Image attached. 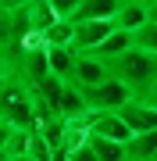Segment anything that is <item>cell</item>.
<instances>
[{"label": "cell", "mask_w": 157, "mask_h": 161, "mask_svg": "<svg viewBox=\"0 0 157 161\" xmlns=\"http://www.w3.org/2000/svg\"><path fill=\"white\" fill-rule=\"evenodd\" d=\"M0 118L11 122V125L22 129V132H32L39 125L36 97H32V90L25 86L18 75H7V79L0 82Z\"/></svg>", "instance_id": "6da1fadb"}, {"label": "cell", "mask_w": 157, "mask_h": 161, "mask_svg": "<svg viewBox=\"0 0 157 161\" xmlns=\"http://www.w3.org/2000/svg\"><path fill=\"white\" fill-rule=\"evenodd\" d=\"M107 68H111V79L125 82V86L132 90V97H139L143 90H150L154 82H157V54L132 47V50H125V54H118V58H111Z\"/></svg>", "instance_id": "7a4b0ae2"}, {"label": "cell", "mask_w": 157, "mask_h": 161, "mask_svg": "<svg viewBox=\"0 0 157 161\" xmlns=\"http://www.w3.org/2000/svg\"><path fill=\"white\" fill-rule=\"evenodd\" d=\"M111 32H114V18H86V22H75V43H71V50L75 54H93Z\"/></svg>", "instance_id": "3957f363"}, {"label": "cell", "mask_w": 157, "mask_h": 161, "mask_svg": "<svg viewBox=\"0 0 157 161\" xmlns=\"http://www.w3.org/2000/svg\"><path fill=\"white\" fill-rule=\"evenodd\" d=\"M82 93H86L89 111H118V108H125V104L132 100V90H128L125 82H118V79H107L104 86L82 90Z\"/></svg>", "instance_id": "277c9868"}, {"label": "cell", "mask_w": 157, "mask_h": 161, "mask_svg": "<svg viewBox=\"0 0 157 161\" xmlns=\"http://www.w3.org/2000/svg\"><path fill=\"white\" fill-rule=\"evenodd\" d=\"M107 79H111V68H107L104 58H97V54H79L75 72H71L68 82H75L79 90H97V86H104Z\"/></svg>", "instance_id": "5b68a950"}, {"label": "cell", "mask_w": 157, "mask_h": 161, "mask_svg": "<svg viewBox=\"0 0 157 161\" xmlns=\"http://www.w3.org/2000/svg\"><path fill=\"white\" fill-rule=\"evenodd\" d=\"M118 115L125 118V125L139 136V132H157V108H150V104H143V100H128L125 108H118Z\"/></svg>", "instance_id": "8992f818"}, {"label": "cell", "mask_w": 157, "mask_h": 161, "mask_svg": "<svg viewBox=\"0 0 157 161\" xmlns=\"http://www.w3.org/2000/svg\"><path fill=\"white\" fill-rule=\"evenodd\" d=\"M93 136H107V140H114V143H128L136 132L125 125V118L118 115V111H97V118H93Z\"/></svg>", "instance_id": "52a82bcc"}, {"label": "cell", "mask_w": 157, "mask_h": 161, "mask_svg": "<svg viewBox=\"0 0 157 161\" xmlns=\"http://www.w3.org/2000/svg\"><path fill=\"white\" fill-rule=\"evenodd\" d=\"M47 61H50V75H57V79L68 82L71 72H75L79 54L71 50V47H47Z\"/></svg>", "instance_id": "ba28073f"}, {"label": "cell", "mask_w": 157, "mask_h": 161, "mask_svg": "<svg viewBox=\"0 0 157 161\" xmlns=\"http://www.w3.org/2000/svg\"><path fill=\"white\" fill-rule=\"evenodd\" d=\"M128 0H82V7L75 11L71 22H86V18H114Z\"/></svg>", "instance_id": "9c48e42d"}, {"label": "cell", "mask_w": 157, "mask_h": 161, "mask_svg": "<svg viewBox=\"0 0 157 161\" xmlns=\"http://www.w3.org/2000/svg\"><path fill=\"white\" fill-rule=\"evenodd\" d=\"M132 47H136V36H132V32H128V29H114L93 54H97V58H104V61H111V58H118V54L132 50Z\"/></svg>", "instance_id": "30bf717a"}, {"label": "cell", "mask_w": 157, "mask_h": 161, "mask_svg": "<svg viewBox=\"0 0 157 161\" xmlns=\"http://www.w3.org/2000/svg\"><path fill=\"white\" fill-rule=\"evenodd\" d=\"M146 22H150V18H146V0H128L122 11L114 14V29H128V32H136Z\"/></svg>", "instance_id": "8fae6325"}, {"label": "cell", "mask_w": 157, "mask_h": 161, "mask_svg": "<svg viewBox=\"0 0 157 161\" xmlns=\"http://www.w3.org/2000/svg\"><path fill=\"white\" fill-rule=\"evenodd\" d=\"M86 111H89L86 93H82L75 82H64V93H61V108H57V115H61V118H79V115H86Z\"/></svg>", "instance_id": "7c38bea8"}, {"label": "cell", "mask_w": 157, "mask_h": 161, "mask_svg": "<svg viewBox=\"0 0 157 161\" xmlns=\"http://www.w3.org/2000/svg\"><path fill=\"white\" fill-rule=\"evenodd\" d=\"M89 147H93L97 161H128V147L114 143V140H107V136H89Z\"/></svg>", "instance_id": "4fadbf2b"}, {"label": "cell", "mask_w": 157, "mask_h": 161, "mask_svg": "<svg viewBox=\"0 0 157 161\" xmlns=\"http://www.w3.org/2000/svg\"><path fill=\"white\" fill-rule=\"evenodd\" d=\"M43 43L47 47H71L75 43V22H71V18H57V22L43 32Z\"/></svg>", "instance_id": "5bb4252c"}, {"label": "cell", "mask_w": 157, "mask_h": 161, "mask_svg": "<svg viewBox=\"0 0 157 161\" xmlns=\"http://www.w3.org/2000/svg\"><path fill=\"white\" fill-rule=\"evenodd\" d=\"M128 161H154L157 154V132H139V136L128 140Z\"/></svg>", "instance_id": "9a60e30c"}, {"label": "cell", "mask_w": 157, "mask_h": 161, "mask_svg": "<svg viewBox=\"0 0 157 161\" xmlns=\"http://www.w3.org/2000/svg\"><path fill=\"white\" fill-rule=\"evenodd\" d=\"M25 154L29 158H36V161H54V143L47 136H43V132H29V147H25Z\"/></svg>", "instance_id": "2e32d148"}, {"label": "cell", "mask_w": 157, "mask_h": 161, "mask_svg": "<svg viewBox=\"0 0 157 161\" xmlns=\"http://www.w3.org/2000/svg\"><path fill=\"white\" fill-rule=\"evenodd\" d=\"M132 36H136V47H139V50H150V54H157V22H146V25H139V29H136Z\"/></svg>", "instance_id": "e0dca14e"}, {"label": "cell", "mask_w": 157, "mask_h": 161, "mask_svg": "<svg viewBox=\"0 0 157 161\" xmlns=\"http://www.w3.org/2000/svg\"><path fill=\"white\" fill-rule=\"evenodd\" d=\"M11 43H14V14L11 11H4L0 14V50H11Z\"/></svg>", "instance_id": "ac0fdd59"}, {"label": "cell", "mask_w": 157, "mask_h": 161, "mask_svg": "<svg viewBox=\"0 0 157 161\" xmlns=\"http://www.w3.org/2000/svg\"><path fill=\"white\" fill-rule=\"evenodd\" d=\"M50 7H54L61 18H75V11L82 7V0H50Z\"/></svg>", "instance_id": "d6986e66"}, {"label": "cell", "mask_w": 157, "mask_h": 161, "mask_svg": "<svg viewBox=\"0 0 157 161\" xmlns=\"http://www.w3.org/2000/svg\"><path fill=\"white\" fill-rule=\"evenodd\" d=\"M68 161H97V154H93L89 143H82V147H75V150L68 154Z\"/></svg>", "instance_id": "ffe728a7"}, {"label": "cell", "mask_w": 157, "mask_h": 161, "mask_svg": "<svg viewBox=\"0 0 157 161\" xmlns=\"http://www.w3.org/2000/svg\"><path fill=\"white\" fill-rule=\"evenodd\" d=\"M14 132H18V129L11 125V122H4V118H0V147H4V150H7V143H11V136H14Z\"/></svg>", "instance_id": "44dd1931"}, {"label": "cell", "mask_w": 157, "mask_h": 161, "mask_svg": "<svg viewBox=\"0 0 157 161\" xmlns=\"http://www.w3.org/2000/svg\"><path fill=\"white\" fill-rule=\"evenodd\" d=\"M136 100H143V104H150V108H157V82H154L150 90H143V93H139Z\"/></svg>", "instance_id": "7402d4cb"}, {"label": "cell", "mask_w": 157, "mask_h": 161, "mask_svg": "<svg viewBox=\"0 0 157 161\" xmlns=\"http://www.w3.org/2000/svg\"><path fill=\"white\" fill-rule=\"evenodd\" d=\"M32 0H0V7L4 11H22V7H29Z\"/></svg>", "instance_id": "603a6c76"}, {"label": "cell", "mask_w": 157, "mask_h": 161, "mask_svg": "<svg viewBox=\"0 0 157 161\" xmlns=\"http://www.w3.org/2000/svg\"><path fill=\"white\" fill-rule=\"evenodd\" d=\"M7 75H11V61H7V54L0 50V82H4Z\"/></svg>", "instance_id": "cb8c5ba5"}, {"label": "cell", "mask_w": 157, "mask_h": 161, "mask_svg": "<svg viewBox=\"0 0 157 161\" xmlns=\"http://www.w3.org/2000/svg\"><path fill=\"white\" fill-rule=\"evenodd\" d=\"M146 18H150V22H157V0H146Z\"/></svg>", "instance_id": "d4e9b609"}, {"label": "cell", "mask_w": 157, "mask_h": 161, "mask_svg": "<svg viewBox=\"0 0 157 161\" xmlns=\"http://www.w3.org/2000/svg\"><path fill=\"white\" fill-rule=\"evenodd\" d=\"M11 161H36V158H29V154H22V158H11Z\"/></svg>", "instance_id": "484cf974"}, {"label": "cell", "mask_w": 157, "mask_h": 161, "mask_svg": "<svg viewBox=\"0 0 157 161\" xmlns=\"http://www.w3.org/2000/svg\"><path fill=\"white\" fill-rule=\"evenodd\" d=\"M0 14H4V7H0Z\"/></svg>", "instance_id": "4316f807"}, {"label": "cell", "mask_w": 157, "mask_h": 161, "mask_svg": "<svg viewBox=\"0 0 157 161\" xmlns=\"http://www.w3.org/2000/svg\"><path fill=\"white\" fill-rule=\"evenodd\" d=\"M154 161H157V154H154Z\"/></svg>", "instance_id": "83f0119b"}]
</instances>
